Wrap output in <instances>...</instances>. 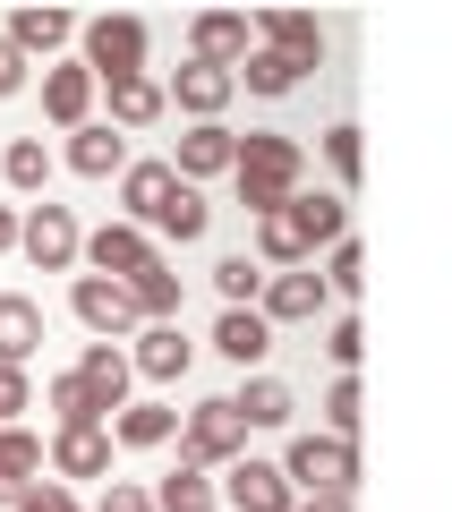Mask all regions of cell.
<instances>
[{"label":"cell","instance_id":"5b68a950","mask_svg":"<svg viewBox=\"0 0 452 512\" xmlns=\"http://www.w3.org/2000/svg\"><path fill=\"white\" fill-rule=\"evenodd\" d=\"M18 248H26V265H43V274H69L77 265V248H86V231H77V214L69 205H26L18 214Z\"/></svg>","mask_w":452,"mask_h":512},{"label":"cell","instance_id":"f1b7e54d","mask_svg":"<svg viewBox=\"0 0 452 512\" xmlns=\"http://www.w3.org/2000/svg\"><path fill=\"white\" fill-rule=\"evenodd\" d=\"M0 180L18 188V197H43V188H52V146H43V137H9V146H0Z\"/></svg>","mask_w":452,"mask_h":512},{"label":"cell","instance_id":"4316f807","mask_svg":"<svg viewBox=\"0 0 452 512\" xmlns=\"http://www.w3.org/2000/svg\"><path fill=\"white\" fill-rule=\"evenodd\" d=\"M180 436V410L171 402H128L120 419H111V444H128V453H154V444Z\"/></svg>","mask_w":452,"mask_h":512},{"label":"cell","instance_id":"6da1fadb","mask_svg":"<svg viewBox=\"0 0 452 512\" xmlns=\"http://www.w3.org/2000/svg\"><path fill=\"white\" fill-rule=\"evenodd\" d=\"M231 180H239V205H248V214H273V205H290V197H299V180H308V146L256 128V137H239Z\"/></svg>","mask_w":452,"mask_h":512},{"label":"cell","instance_id":"603a6c76","mask_svg":"<svg viewBox=\"0 0 452 512\" xmlns=\"http://www.w3.org/2000/svg\"><path fill=\"white\" fill-rule=\"evenodd\" d=\"M111 128H120V137H137V128H154V120H163V77H111Z\"/></svg>","mask_w":452,"mask_h":512},{"label":"cell","instance_id":"83f0119b","mask_svg":"<svg viewBox=\"0 0 452 512\" xmlns=\"http://www.w3.org/2000/svg\"><path fill=\"white\" fill-rule=\"evenodd\" d=\"M214 350H222L231 367H256V359L273 350V325H265L256 308H222V325H214Z\"/></svg>","mask_w":452,"mask_h":512},{"label":"cell","instance_id":"7c38bea8","mask_svg":"<svg viewBox=\"0 0 452 512\" xmlns=\"http://www.w3.org/2000/svg\"><path fill=\"white\" fill-rule=\"evenodd\" d=\"M248 52H256V35H248L239 9H197V18H188V60H205V69H239Z\"/></svg>","mask_w":452,"mask_h":512},{"label":"cell","instance_id":"d6a6232c","mask_svg":"<svg viewBox=\"0 0 452 512\" xmlns=\"http://www.w3.org/2000/svg\"><path fill=\"white\" fill-rule=\"evenodd\" d=\"M325 291L333 299H359L367 291V248H359V239H333V248H325Z\"/></svg>","mask_w":452,"mask_h":512},{"label":"cell","instance_id":"d590c367","mask_svg":"<svg viewBox=\"0 0 452 512\" xmlns=\"http://www.w3.org/2000/svg\"><path fill=\"white\" fill-rule=\"evenodd\" d=\"M43 402H52L60 427H103V410L86 402V384H77V376H52V384H43Z\"/></svg>","mask_w":452,"mask_h":512},{"label":"cell","instance_id":"30bf717a","mask_svg":"<svg viewBox=\"0 0 452 512\" xmlns=\"http://www.w3.org/2000/svg\"><path fill=\"white\" fill-rule=\"evenodd\" d=\"M77 256H86L103 282H128V274H145V265H154L163 248H154V231H137V222H103V231H94Z\"/></svg>","mask_w":452,"mask_h":512},{"label":"cell","instance_id":"8992f818","mask_svg":"<svg viewBox=\"0 0 452 512\" xmlns=\"http://www.w3.org/2000/svg\"><path fill=\"white\" fill-rule=\"evenodd\" d=\"M325 308H333V291H325V274H316V265L265 274V291H256V316H265V325H316Z\"/></svg>","mask_w":452,"mask_h":512},{"label":"cell","instance_id":"e575fe53","mask_svg":"<svg viewBox=\"0 0 452 512\" xmlns=\"http://www.w3.org/2000/svg\"><path fill=\"white\" fill-rule=\"evenodd\" d=\"M359 376H333V393H325V436L333 444H359Z\"/></svg>","mask_w":452,"mask_h":512},{"label":"cell","instance_id":"ffe728a7","mask_svg":"<svg viewBox=\"0 0 452 512\" xmlns=\"http://www.w3.org/2000/svg\"><path fill=\"white\" fill-rule=\"evenodd\" d=\"M43 120L52 128H86L94 120V77L77 69V60H52V69H43Z\"/></svg>","mask_w":452,"mask_h":512},{"label":"cell","instance_id":"277c9868","mask_svg":"<svg viewBox=\"0 0 452 512\" xmlns=\"http://www.w3.org/2000/svg\"><path fill=\"white\" fill-rule=\"evenodd\" d=\"M239 453H248V427H239L231 393H222V402L180 410V461H197V470H231Z\"/></svg>","mask_w":452,"mask_h":512},{"label":"cell","instance_id":"3957f363","mask_svg":"<svg viewBox=\"0 0 452 512\" xmlns=\"http://www.w3.org/2000/svg\"><path fill=\"white\" fill-rule=\"evenodd\" d=\"M290 478V495H350L359 487V444H333L325 427L316 436H290V453L273 461Z\"/></svg>","mask_w":452,"mask_h":512},{"label":"cell","instance_id":"e0dca14e","mask_svg":"<svg viewBox=\"0 0 452 512\" xmlns=\"http://www.w3.org/2000/svg\"><path fill=\"white\" fill-rule=\"evenodd\" d=\"M52 478L77 487V478H111V427H60L52 436Z\"/></svg>","mask_w":452,"mask_h":512},{"label":"cell","instance_id":"9c48e42d","mask_svg":"<svg viewBox=\"0 0 452 512\" xmlns=\"http://www.w3.org/2000/svg\"><path fill=\"white\" fill-rule=\"evenodd\" d=\"M69 376L86 384V402L103 410V427H111V419L128 410V384H137V376H128V350H120V342H86V350H77V367H69Z\"/></svg>","mask_w":452,"mask_h":512},{"label":"cell","instance_id":"52a82bcc","mask_svg":"<svg viewBox=\"0 0 452 512\" xmlns=\"http://www.w3.org/2000/svg\"><path fill=\"white\" fill-rule=\"evenodd\" d=\"M282 231H290V248L316 265L333 239H350V205H342V197H308V188H299V197L282 205Z\"/></svg>","mask_w":452,"mask_h":512},{"label":"cell","instance_id":"7bdbcfd3","mask_svg":"<svg viewBox=\"0 0 452 512\" xmlns=\"http://www.w3.org/2000/svg\"><path fill=\"white\" fill-rule=\"evenodd\" d=\"M290 512H350V495H299Z\"/></svg>","mask_w":452,"mask_h":512},{"label":"cell","instance_id":"4dcf8cb0","mask_svg":"<svg viewBox=\"0 0 452 512\" xmlns=\"http://www.w3.org/2000/svg\"><path fill=\"white\" fill-rule=\"evenodd\" d=\"M205 222H214V205H205L197 197V188H171V205H163V214H154V231H163V239H180V248H188V239H205Z\"/></svg>","mask_w":452,"mask_h":512},{"label":"cell","instance_id":"d6986e66","mask_svg":"<svg viewBox=\"0 0 452 512\" xmlns=\"http://www.w3.org/2000/svg\"><path fill=\"white\" fill-rule=\"evenodd\" d=\"M69 171H77V180H120V171H128V137L111 120L69 128Z\"/></svg>","mask_w":452,"mask_h":512},{"label":"cell","instance_id":"60d3db41","mask_svg":"<svg viewBox=\"0 0 452 512\" xmlns=\"http://www.w3.org/2000/svg\"><path fill=\"white\" fill-rule=\"evenodd\" d=\"M94 512H154V495L128 487V478H103V504H94Z\"/></svg>","mask_w":452,"mask_h":512},{"label":"cell","instance_id":"cb8c5ba5","mask_svg":"<svg viewBox=\"0 0 452 512\" xmlns=\"http://www.w3.org/2000/svg\"><path fill=\"white\" fill-rule=\"evenodd\" d=\"M43 350V308L26 291H0V367H26Z\"/></svg>","mask_w":452,"mask_h":512},{"label":"cell","instance_id":"74e56055","mask_svg":"<svg viewBox=\"0 0 452 512\" xmlns=\"http://www.w3.org/2000/svg\"><path fill=\"white\" fill-rule=\"evenodd\" d=\"M9 512H86V504H77V487H60V478H35Z\"/></svg>","mask_w":452,"mask_h":512},{"label":"cell","instance_id":"4fadbf2b","mask_svg":"<svg viewBox=\"0 0 452 512\" xmlns=\"http://www.w3.org/2000/svg\"><path fill=\"white\" fill-rule=\"evenodd\" d=\"M248 35H256V52H282L290 69H316V60H325V26H316L308 9H265Z\"/></svg>","mask_w":452,"mask_h":512},{"label":"cell","instance_id":"ee69618b","mask_svg":"<svg viewBox=\"0 0 452 512\" xmlns=\"http://www.w3.org/2000/svg\"><path fill=\"white\" fill-rule=\"evenodd\" d=\"M18 248V205H0V256Z\"/></svg>","mask_w":452,"mask_h":512},{"label":"cell","instance_id":"1f68e13d","mask_svg":"<svg viewBox=\"0 0 452 512\" xmlns=\"http://www.w3.org/2000/svg\"><path fill=\"white\" fill-rule=\"evenodd\" d=\"M299 77H308V69H290L282 52H248V60L231 69V86H248V94H290Z\"/></svg>","mask_w":452,"mask_h":512},{"label":"cell","instance_id":"d4e9b609","mask_svg":"<svg viewBox=\"0 0 452 512\" xmlns=\"http://www.w3.org/2000/svg\"><path fill=\"white\" fill-rule=\"evenodd\" d=\"M231 410H239V427H290L299 419V393H290L282 376H248L231 393Z\"/></svg>","mask_w":452,"mask_h":512},{"label":"cell","instance_id":"8fae6325","mask_svg":"<svg viewBox=\"0 0 452 512\" xmlns=\"http://www.w3.org/2000/svg\"><path fill=\"white\" fill-rule=\"evenodd\" d=\"M188 367H197V342H188L180 325H137V342H128V376H145V384H180Z\"/></svg>","mask_w":452,"mask_h":512},{"label":"cell","instance_id":"7a4b0ae2","mask_svg":"<svg viewBox=\"0 0 452 512\" xmlns=\"http://www.w3.org/2000/svg\"><path fill=\"white\" fill-rule=\"evenodd\" d=\"M145 52H154V35H145V18H77V69L94 77V86H111V77H145Z\"/></svg>","mask_w":452,"mask_h":512},{"label":"cell","instance_id":"8d00e7d4","mask_svg":"<svg viewBox=\"0 0 452 512\" xmlns=\"http://www.w3.org/2000/svg\"><path fill=\"white\" fill-rule=\"evenodd\" d=\"M359 350H367V325H359V316H333V333H325V359L350 376V367H359Z\"/></svg>","mask_w":452,"mask_h":512},{"label":"cell","instance_id":"f35d334b","mask_svg":"<svg viewBox=\"0 0 452 512\" xmlns=\"http://www.w3.org/2000/svg\"><path fill=\"white\" fill-rule=\"evenodd\" d=\"M325 163H333V180H342V188L359 180V128H350V120H342V128L325 137Z\"/></svg>","mask_w":452,"mask_h":512},{"label":"cell","instance_id":"9a60e30c","mask_svg":"<svg viewBox=\"0 0 452 512\" xmlns=\"http://www.w3.org/2000/svg\"><path fill=\"white\" fill-rule=\"evenodd\" d=\"M231 69H205V60H180V69H171V86H163V103H180L188 120H222V111H231Z\"/></svg>","mask_w":452,"mask_h":512},{"label":"cell","instance_id":"7402d4cb","mask_svg":"<svg viewBox=\"0 0 452 512\" xmlns=\"http://www.w3.org/2000/svg\"><path fill=\"white\" fill-rule=\"evenodd\" d=\"M120 291H128V308H137V325H180V274H171L163 256H154L145 274H128Z\"/></svg>","mask_w":452,"mask_h":512},{"label":"cell","instance_id":"484cf974","mask_svg":"<svg viewBox=\"0 0 452 512\" xmlns=\"http://www.w3.org/2000/svg\"><path fill=\"white\" fill-rule=\"evenodd\" d=\"M43 478V436L35 427H0V504H18Z\"/></svg>","mask_w":452,"mask_h":512},{"label":"cell","instance_id":"5bb4252c","mask_svg":"<svg viewBox=\"0 0 452 512\" xmlns=\"http://www.w3.org/2000/svg\"><path fill=\"white\" fill-rule=\"evenodd\" d=\"M222 495H231V512H290V504H299L290 478L273 470V461H256V453H239L231 470H222Z\"/></svg>","mask_w":452,"mask_h":512},{"label":"cell","instance_id":"2e32d148","mask_svg":"<svg viewBox=\"0 0 452 512\" xmlns=\"http://www.w3.org/2000/svg\"><path fill=\"white\" fill-rule=\"evenodd\" d=\"M0 43H9L18 60H52L60 43H77V18H69V9H9Z\"/></svg>","mask_w":452,"mask_h":512},{"label":"cell","instance_id":"44dd1931","mask_svg":"<svg viewBox=\"0 0 452 512\" xmlns=\"http://www.w3.org/2000/svg\"><path fill=\"white\" fill-rule=\"evenodd\" d=\"M171 188H180V180H171V163H128V171H120V205H128L120 222H137V231H154V214L171 205Z\"/></svg>","mask_w":452,"mask_h":512},{"label":"cell","instance_id":"ba28073f","mask_svg":"<svg viewBox=\"0 0 452 512\" xmlns=\"http://www.w3.org/2000/svg\"><path fill=\"white\" fill-rule=\"evenodd\" d=\"M69 316L94 333V342H120V333H137L128 291H120V282H103V274H77V282H69Z\"/></svg>","mask_w":452,"mask_h":512},{"label":"cell","instance_id":"b9f144b4","mask_svg":"<svg viewBox=\"0 0 452 512\" xmlns=\"http://www.w3.org/2000/svg\"><path fill=\"white\" fill-rule=\"evenodd\" d=\"M26 69H35V60H18L9 43H0V94H18V86H26Z\"/></svg>","mask_w":452,"mask_h":512},{"label":"cell","instance_id":"836d02e7","mask_svg":"<svg viewBox=\"0 0 452 512\" xmlns=\"http://www.w3.org/2000/svg\"><path fill=\"white\" fill-rule=\"evenodd\" d=\"M214 291H222V308H256L265 265H256V256H222V265H214Z\"/></svg>","mask_w":452,"mask_h":512},{"label":"cell","instance_id":"ac0fdd59","mask_svg":"<svg viewBox=\"0 0 452 512\" xmlns=\"http://www.w3.org/2000/svg\"><path fill=\"white\" fill-rule=\"evenodd\" d=\"M231 154H239L231 128H222V120H197V128L180 137V154H171V180L197 188V180H214V171H231Z\"/></svg>","mask_w":452,"mask_h":512},{"label":"cell","instance_id":"ab89813d","mask_svg":"<svg viewBox=\"0 0 452 512\" xmlns=\"http://www.w3.org/2000/svg\"><path fill=\"white\" fill-rule=\"evenodd\" d=\"M18 410H35V384L26 367H0V427H18Z\"/></svg>","mask_w":452,"mask_h":512},{"label":"cell","instance_id":"f546056e","mask_svg":"<svg viewBox=\"0 0 452 512\" xmlns=\"http://www.w3.org/2000/svg\"><path fill=\"white\" fill-rule=\"evenodd\" d=\"M145 495H154V512H214V470L180 461V470H171L163 487H145Z\"/></svg>","mask_w":452,"mask_h":512}]
</instances>
